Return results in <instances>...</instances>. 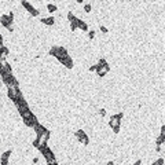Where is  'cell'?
Wrapping results in <instances>:
<instances>
[{"label": "cell", "instance_id": "obj_1", "mask_svg": "<svg viewBox=\"0 0 165 165\" xmlns=\"http://www.w3.org/2000/svg\"><path fill=\"white\" fill-rule=\"evenodd\" d=\"M95 68H96L95 69L96 74L99 77H105L109 72H110V66H109L108 61H106L105 58H101V59H99V62L95 65Z\"/></svg>", "mask_w": 165, "mask_h": 165}, {"label": "cell", "instance_id": "obj_2", "mask_svg": "<svg viewBox=\"0 0 165 165\" xmlns=\"http://www.w3.org/2000/svg\"><path fill=\"white\" fill-rule=\"evenodd\" d=\"M124 114L122 113H117V114L110 116V121H109V125L110 128L114 131V133L120 132V128H121V120H122Z\"/></svg>", "mask_w": 165, "mask_h": 165}, {"label": "cell", "instance_id": "obj_3", "mask_svg": "<svg viewBox=\"0 0 165 165\" xmlns=\"http://www.w3.org/2000/svg\"><path fill=\"white\" fill-rule=\"evenodd\" d=\"M39 151L43 154V157H44V160L47 161V164H52V162L57 161V160H55V154L52 153V150H51L47 145H45V146H39Z\"/></svg>", "mask_w": 165, "mask_h": 165}, {"label": "cell", "instance_id": "obj_4", "mask_svg": "<svg viewBox=\"0 0 165 165\" xmlns=\"http://www.w3.org/2000/svg\"><path fill=\"white\" fill-rule=\"evenodd\" d=\"M65 54H69V52H68V50L65 47H61V45H54L50 50V55L54 58H58L61 55H65Z\"/></svg>", "mask_w": 165, "mask_h": 165}, {"label": "cell", "instance_id": "obj_5", "mask_svg": "<svg viewBox=\"0 0 165 165\" xmlns=\"http://www.w3.org/2000/svg\"><path fill=\"white\" fill-rule=\"evenodd\" d=\"M19 91H21V89H19V87H17V85H13V84L7 85V95H8V98L13 102L17 99V95H18Z\"/></svg>", "mask_w": 165, "mask_h": 165}, {"label": "cell", "instance_id": "obj_6", "mask_svg": "<svg viewBox=\"0 0 165 165\" xmlns=\"http://www.w3.org/2000/svg\"><path fill=\"white\" fill-rule=\"evenodd\" d=\"M22 7H25L26 11L30 14V15H33V17H39L40 15V11H39L36 7H33V4H30L29 1H26V0H22Z\"/></svg>", "mask_w": 165, "mask_h": 165}, {"label": "cell", "instance_id": "obj_7", "mask_svg": "<svg viewBox=\"0 0 165 165\" xmlns=\"http://www.w3.org/2000/svg\"><path fill=\"white\" fill-rule=\"evenodd\" d=\"M58 61L61 62V64L64 65V66H66L68 69H72L73 68V61H72V58H70L69 54H65V55H61V57L57 58Z\"/></svg>", "mask_w": 165, "mask_h": 165}, {"label": "cell", "instance_id": "obj_8", "mask_svg": "<svg viewBox=\"0 0 165 165\" xmlns=\"http://www.w3.org/2000/svg\"><path fill=\"white\" fill-rule=\"evenodd\" d=\"M50 136H51V132L50 131H47V132H44V133H41L40 136H37L36 138V142L39 143V146H45L47 143H48V139H50Z\"/></svg>", "mask_w": 165, "mask_h": 165}, {"label": "cell", "instance_id": "obj_9", "mask_svg": "<svg viewBox=\"0 0 165 165\" xmlns=\"http://www.w3.org/2000/svg\"><path fill=\"white\" fill-rule=\"evenodd\" d=\"M74 136H76L77 139H78L80 142H81L83 145H88V143H89V138H88V135H87V133L84 132L83 129H78V131H76V132H74Z\"/></svg>", "mask_w": 165, "mask_h": 165}, {"label": "cell", "instance_id": "obj_10", "mask_svg": "<svg viewBox=\"0 0 165 165\" xmlns=\"http://www.w3.org/2000/svg\"><path fill=\"white\" fill-rule=\"evenodd\" d=\"M0 24L4 26V28H6L8 32H11V33L14 32L13 24L10 22V19H8V15H1V17H0Z\"/></svg>", "mask_w": 165, "mask_h": 165}, {"label": "cell", "instance_id": "obj_11", "mask_svg": "<svg viewBox=\"0 0 165 165\" xmlns=\"http://www.w3.org/2000/svg\"><path fill=\"white\" fill-rule=\"evenodd\" d=\"M11 154H13V150H7L3 153L0 157V165H8V160L11 157Z\"/></svg>", "mask_w": 165, "mask_h": 165}, {"label": "cell", "instance_id": "obj_12", "mask_svg": "<svg viewBox=\"0 0 165 165\" xmlns=\"http://www.w3.org/2000/svg\"><path fill=\"white\" fill-rule=\"evenodd\" d=\"M24 124H25L26 127H30V128H33V127H36L39 124V121H37V117L34 114H32L28 120H24Z\"/></svg>", "mask_w": 165, "mask_h": 165}, {"label": "cell", "instance_id": "obj_13", "mask_svg": "<svg viewBox=\"0 0 165 165\" xmlns=\"http://www.w3.org/2000/svg\"><path fill=\"white\" fill-rule=\"evenodd\" d=\"M33 131H34V132H36V138H37V136H40V135H41V133L47 132V131H48V129H47V128H45L44 125H41V124H40V122H39V124H37V125H36V127H33Z\"/></svg>", "mask_w": 165, "mask_h": 165}, {"label": "cell", "instance_id": "obj_14", "mask_svg": "<svg viewBox=\"0 0 165 165\" xmlns=\"http://www.w3.org/2000/svg\"><path fill=\"white\" fill-rule=\"evenodd\" d=\"M77 29H81L84 32H88V25H87V22L83 21V19H80V18H77Z\"/></svg>", "mask_w": 165, "mask_h": 165}, {"label": "cell", "instance_id": "obj_15", "mask_svg": "<svg viewBox=\"0 0 165 165\" xmlns=\"http://www.w3.org/2000/svg\"><path fill=\"white\" fill-rule=\"evenodd\" d=\"M41 22L47 26H52L55 24V17H47V18H41Z\"/></svg>", "mask_w": 165, "mask_h": 165}, {"label": "cell", "instance_id": "obj_16", "mask_svg": "<svg viewBox=\"0 0 165 165\" xmlns=\"http://www.w3.org/2000/svg\"><path fill=\"white\" fill-rule=\"evenodd\" d=\"M47 10H48V13H55V11H58V7L57 4H54V3H48L47 4Z\"/></svg>", "mask_w": 165, "mask_h": 165}, {"label": "cell", "instance_id": "obj_17", "mask_svg": "<svg viewBox=\"0 0 165 165\" xmlns=\"http://www.w3.org/2000/svg\"><path fill=\"white\" fill-rule=\"evenodd\" d=\"M32 114H33V112L29 109V110H26V112H24V113H21V117H22V120H28Z\"/></svg>", "mask_w": 165, "mask_h": 165}, {"label": "cell", "instance_id": "obj_18", "mask_svg": "<svg viewBox=\"0 0 165 165\" xmlns=\"http://www.w3.org/2000/svg\"><path fill=\"white\" fill-rule=\"evenodd\" d=\"M76 29H77V17H74V18L70 21V30L74 32Z\"/></svg>", "mask_w": 165, "mask_h": 165}, {"label": "cell", "instance_id": "obj_19", "mask_svg": "<svg viewBox=\"0 0 165 165\" xmlns=\"http://www.w3.org/2000/svg\"><path fill=\"white\" fill-rule=\"evenodd\" d=\"M150 165H164V158H158L157 161H154V162Z\"/></svg>", "mask_w": 165, "mask_h": 165}, {"label": "cell", "instance_id": "obj_20", "mask_svg": "<svg viewBox=\"0 0 165 165\" xmlns=\"http://www.w3.org/2000/svg\"><path fill=\"white\" fill-rule=\"evenodd\" d=\"M95 30H89L88 32V39L89 40H94V39H95Z\"/></svg>", "mask_w": 165, "mask_h": 165}, {"label": "cell", "instance_id": "obj_21", "mask_svg": "<svg viewBox=\"0 0 165 165\" xmlns=\"http://www.w3.org/2000/svg\"><path fill=\"white\" fill-rule=\"evenodd\" d=\"M91 8H92V7H91L89 3H85V4H84V11H85V13H89V11H91Z\"/></svg>", "mask_w": 165, "mask_h": 165}, {"label": "cell", "instance_id": "obj_22", "mask_svg": "<svg viewBox=\"0 0 165 165\" xmlns=\"http://www.w3.org/2000/svg\"><path fill=\"white\" fill-rule=\"evenodd\" d=\"M7 15H8V19H10V22L13 24V22H14V13L11 11V13H8Z\"/></svg>", "mask_w": 165, "mask_h": 165}, {"label": "cell", "instance_id": "obj_23", "mask_svg": "<svg viewBox=\"0 0 165 165\" xmlns=\"http://www.w3.org/2000/svg\"><path fill=\"white\" fill-rule=\"evenodd\" d=\"M74 17H76V15L72 13V11H70V13H68V21H69V22H70V21H72L73 18H74Z\"/></svg>", "mask_w": 165, "mask_h": 165}, {"label": "cell", "instance_id": "obj_24", "mask_svg": "<svg viewBox=\"0 0 165 165\" xmlns=\"http://www.w3.org/2000/svg\"><path fill=\"white\" fill-rule=\"evenodd\" d=\"M99 29H101V32H102V33H108V32H109V29L106 28V26H103V25H102L101 28H99Z\"/></svg>", "mask_w": 165, "mask_h": 165}, {"label": "cell", "instance_id": "obj_25", "mask_svg": "<svg viewBox=\"0 0 165 165\" xmlns=\"http://www.w3.org/2000/svg\"><path fill=\"white\" fill-rule=\"evenodd\" d=\"M99 113H101L102 117H105V116H106V110H105V109H101V110H99Z\"/></svg>", "mask_w": 165, "mask_h": 165}, {"label": "cell", "instance_id": "obj_26", "mask_svg": "<svg viewBox=\"0 0 165 165\" xmlns=\"http://www.w3.org/2000/svg\"><path fill=\"white\" fill-rule=\"evenodd\" d=\"M95 69H96V68H95V65H94V66H89V72H95Z\"/></svg>", "mask_w": 165, "mask_h": 165}, {"label": "cell", "instance_id": "obj_27", "mask_svg": "<svg viewBox=\"0 0 165 165\" xmlns=\"http://www.w3.org/2000/svg\"><path fill=\"white\" fill-rule=\"evenodd\" d=\"M3 36H1V34H0V47H3Z\"/></svg>", "mask_w": 165, "mask_h": 165}, {"label": "cell", "instance_id": "obj_28", "mask_svg": "<svg viewBox=\"0 0 165 165\" xmlns=\"http://www.w3.org/2000/svg\"><path fill=\"white\" fill-rule=\"evenodd\" d=\"M156 150H157L158 153H161V150H162V146H157V147H156Z\"/></svg>", "mask_w": 165, "mask_h": 165}, {"label": "cell", "instance_id": "obj_29", "mask_svg": "<svg viewBox=\"0 0 165 165\" xmlns=\"http://www.w3.org/2000/svg\"><path fill=\"white\" fill-rule=\"evenodd\" d=\"M142 164V161H140V160H138V161H136V162H133L132 165H140Z\"/></svg>", "mask_w": 165, "mask_h": 165}, {"label": "cell", "instance_id": "obj_30", "mask_svg": "<svg viewBox=\"0 0 165 165\" xmlns=\"http://www.w3.org/2000/svg\"><path fill=\"white\" fill-rule=\"evenodd\" d=\"M39 162V158L37 157H34V158H33V164H37Z\"/></svg>", "mask_w": 165, "mask_h": 165}, {"label": "cell", "instance_id": "obj_31", "mask_svg": "<svg viewBox=\"0 0 165 165\" xmlns=\"http://www.w3.org/2000/svg\"><path fill=\"white\" fill-rule=\"evenodd\" d=\"M106 165H114V162H113V161H109V162H108Z\"/></svg>", "mask_w": 165, "mask_h": 165}]
</instances>
